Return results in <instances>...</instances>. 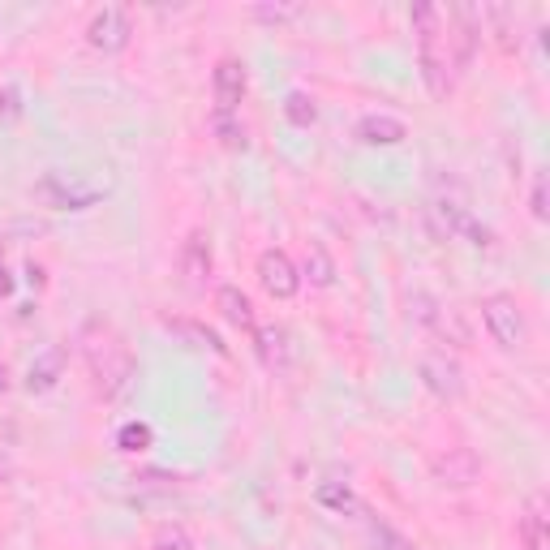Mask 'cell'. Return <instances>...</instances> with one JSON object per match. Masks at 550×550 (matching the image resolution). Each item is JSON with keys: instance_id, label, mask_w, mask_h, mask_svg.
<instances>
[{"instance_id": "6da1fadb", "label": "cell", "mask_w": 550, "mask_h": 550, "mask_svg": "<svg viewBox=\"0 0 550 550\" xmlns=\"http://www.w3.org/2000/svg\"><path fill=\"white\" fill-rule=\"evenodd\" d=\"M413 31H417V61L422 78L434 99H447L456 91L460 69L473 61L477 48V13L465 5H417L413 9Z\"/></svg>"}, {"instance_id": "7a4b0ae2", "label": "cell", "mask_w": 550, "mask_h": 550, "mask_svg": "<svg viewBox=\"0 0 550 550\" xmlns=\"http://www.w3.org/2000/svg\"><path fill=\"white\" fill-rule=\"evenodd\" d=\"M82 357H86V370H91V379H95V392L112 400V396H121L129 379H134V353H129V344L125 336L112 323H104V318H91V323L82 327Z\"/></svg>"}, {"instance_id": "3957f363", "label": "cell", "mask_w": 550, "mask_h": 550, "mask_svg": "<svg viewBox=\"0 0 550 550\" xmlns=\"http://www.w3.org/2000/svg\"><path fill=\"white\" fill-rule=\"evenodd\" d=\"M482 323H486L490 340H495L503 353L525 349L529 323H525V310H520L516 297H508V293H490V297L482 301Z\"/></svg>"}, {"instance_id": "277c9868", "label": "cell", "mask_w": 550, "mask_h": 550, "mask_svg": "<svg viewBox=\"0 0 550 550\" xmlns=\"http://www.w3.org/2000/svg\"><path fill=\"white\" fill-rule=\"evenodd\" d=\"M409 306H413V318L422 327H430L439 340H447V344H465L473 340L469 336V327H465V318H460V310H452V306H443V301H434L430 293H413L409 297Z\"/></svg>"}, {"instance_id": "5b68a950", "label": "cell", "mask_w": 550, "mask_h": 550, "mask_svg": "<svg viewBox=\"0 0 550 550\" xmlns=\"http://www.w3.org/2000/svg\"><path fill=\"white\" fill-rule=\"evenodd\" d=\"M211 91H215V112H220V117H233V112L241 108L245 91H250V74H245V65L237 61V56H224V61L215 65Z\"/></svg>"}, {"instance_id": "8992f818", "label": "cell", "mask_w": 550, "mask_h": 550, "mask_svg": "<svg viewBox=\"0 0 550 550\" xmlns=\"http://www.w3.org/2000/svg\"><path fill=\"white\" fill-rule=\"evenodd\" d=\"M417 374H422V383L439 400H460V396H465V370H460L447 353H422Z\"/></svg>"}, {"instance_id": "52a82bcc", "label": "cell", "mask_w": 550, "mask_h": 550, "mask_svg": "<svg viewBox=\"0 0 550 550\" xmlns=\"http://www.w3.org/2000/svg\"><path fill=\"white\" fill-rule=\"evenodd\" d=\"M258 284H263L275 301H293L301 288V275L284 250H263L258 254Z\"/></svg>"}, {"instance_id": "ba28073f", "label": "cell", "mask_w": 550, "mask_h": 550, "mask_svg": "<svg viewBox=\"0 0 550 550\" xmlns=\"http://www.w3.org/2000/svg\"><path fill=\"white\" fill-rule=\"evenodd\" d=\"M129 35H134V26H129V13L117 9V5H108V9H99L91 26H86V43L99 52H125L129 48Z\"/></svg>"}, {"instance_id": "9c48e42d", "label": "cell", "mask_w": 550, "mask_h": 550, "mask_svg": "<svg viewBox=\"0 0 550 550\" xmlns=\"http://www.w3.org/2000/svg\"><path fill=\"white\" fill-rule=\"evenodd\" d=\"M430 473L439 486H473L477 473H482V460H477L469 447H447V452H439L430 460Z\"/></svg>"}, {"instance_id": "30bf717a", "label": "cell", "mask_w": 550, "mask_h": 550, "mask_svg": "<svg viewBox=\"0 0 550 550\" xmlns=\"http://www.w3.org/2000/svg\"><path fill=\"white\" fill-rule=\"evenodd\" d=\"M357 142H366V147H400L404 138H409V129H404L400 117H387V112H366V117L357 121L353 129Z\"/></svg>"}, {"instance_id": "8fae6325", "label": "cell", "mask_w": 550, "mask_h": 550, "mask_svg": "<svg viewBox=\"0 0 550 550\" xmlns=\"http://www.w3.org/2000/svg\"><path fill=\"white\" fill-rule=\"evenodd\" d=\"M516 533L525 550H550V512H546V495H529L525 512L516 520Z\"/></svg>"}, {"instance_id": "7c38bea8", "label": "cell", "mask_w": 550, "mask_h": 550, "mask_svg": "<svg viewBox=\"0 0 550 550\" xmlns=\"http://www.w3.org/2000/svg\"><path fill=\"white\" fill-rule=\"evenodd\" d=\"M434 215H439V228L447 237L460 233V237H469L473 245H495V233H490L486 224H477L465 207H456V202H434Z\"/></svg>"}, {"instance_id": "4fadbf2b", "label": "cell", "mask_w": 550, "mask_h": 550, "mask_svg": "<svg viewBox=\"0 0 550 550\" xmlns=\"http://www.w3.org/2000/svg\"><path fill=\"white\" fill-rule=\"evenodd\" d=\"M215 310L224 314V323H233V327H241V331H254V327H258V318H254V301L245 297L237 284L215 288Z\"/></svg>"}, {"instance_id": "5bb4252c", "label": "cell", "mask_w": 550, "mask_h": 550, "mask_svg": "<svg viewBox=\"0 0 550 550\" xmlns=\"http://www.w3.org/2000/svg\"><path fill=\"white\" fill-rule=\"evenodd\" d=\"M181 275L194 288L211 275V237L207 233H190V237H185V245H181Z\"/></svg>"}, {"instance_id": "9a60e30c", "label": "cell", "mask_w": 550, "mask_h": 550, "mask_svg": "<svg viewBox=\"0 0 550 550\" xmlns=\"http://www.w3.org/2000/svg\"><path fill=\"white\" fill-rule=\"evenodd\" d=\"M254 349H258V357H263L267 370L288 366V331L280 323H258L254 327Z\"/></svg>"}, {"instance_id": "2e32d148", "label": "cell", "mask_w": 550, "mask_h": 550, "mask_svg": "<svg viewBox=\"0 0 550 550\" xmlns=\"http://www.w3.org/2000/svg\"><path fill=\"white\" fill-rule=\"evenodd\" d=\"M61 366H65V349H48L31 366V374H26V387H31V392H52V387L61 383Z\"/></svg>"}, {"instance_id": "e0dca14e", "label": "cell", "mask_w": 550, "mask_h": 550, "mask_svg": "<svg viewBox=\"0 0 550 550\" xmlns=\"http://www.w3.org/2000/svg\"><path fill=\"white\" fill-rule=\"evenodd\" d=\"M306 275L314 288H331L336 284V258L327 254L323 241H306Z\"/></svg>"}, {"instance_id": "ac0fdd59", "label": "cell", "mask_w": 550, "mask_h": 550, "mask_svg": "<svg viewBox=\"0 0 550 550\" xmlns=\"http://www.w3.org/2000/svg\"><path fill=\"white\" fill-rule=\"evenodd\" d=\"M314 499L318 503H323V508H331V512H361V503H357V495H353V490L349 486H344V482H323V486H318L314 490Z\"/></svg>"}, {"instance_id": "d6986e66", "label": "cell", "mask_w": 550, "mask_h": 550, "mask_svg": "<svg viewBox=\"0 0 550 550\" xmlns=\"http://www.w3.org/2000/svg\"><path fill=\"white\" fill-rule=\"evenodd\" d=\"M284 117L293 121L297 129H310V125L318 121V108H314V99H310L306 91H288V99H284Z\"/></svg>"}, {"instance_id": "ffe728a7", "label": "cell", "mask_w": 550, "mask_h": 550, "mask_svg": "<svg viewBox=\"0 0 550 550\" xmlns=\"http://www.w3.org/2000/svg\"><path fill=\"white\" fill-rule=\"evenodd\" d=\"M211 134L220 138V147H228V151H245V125L241 121H233V117H220V112H215L211 117Z\"/></svg>"}, {"instance_id": "44dd1931", "label": "cell", "mask_w": 550, "mask_h": 550, "mask_svg": "<svg viewBox=\"0 0 550 550\" xmlns=\"http://www.w3.org/2000/svg\"><path fill=\"white\" fill-rule=\"evenodd\" d=\"M151 443H155V430L147 422H125L117 430V447H121V452H147Z\"/></svg>"}, {"instance_id": "7402d4cb", "label": "cell", "mask_w": 550, "mask_h": 550, "mask_svg": "<svg viewBox=\"0 0 550 550\" xmlns=\"http://www.w3.org/2000/svg\"><path fill=\"white\" fill-rule=\"evenodd\" d=\"M529 211H533V220H538V224H550V177H546V172H538V177H533Z\"/></svg>"}, {"instance_id": "603a6c76", "label": "cell", "mask_w": 550, "mask_h": 550, "mask_svg": "<svg viewBox=\"0 0 550 550\" xmlns=\"http://www.w3.org/2000/svg\"><path fill=\"white\" fill-rule=\"evenodd\" d=\"M151 550H194V542H190V533H185V529H177V525H164V529L155 533Z\"/></svg>"}, {"instance_id": "cb8c5ba5", "label": "cell", "mask_w": 550, "mask_h": 550, "mask_svg": "<svg viewBox=\"0 0 550 550\" xmlns=\"http://www.w3.org/2000/svg\"><path fill=\"white\" fill-rule=\"evenodd\" d=\"M254 18L258 22H293V18H301V5H254Z\"/></svg>"}, {"instance_id": "d4e9b609", "label": "cell", "mask_w": 550, "mask_h": 550, "mask_svg": "<svg viewBox=\"0 0 550 550\" xmlns=\"http://www.w3.org/2000/svg\"><path fill=\"white\" fill-rule=\"evenodd\" d=\"M172 327H177V331H185V336H194L198 344H207V349H211V353H220V357H228V344H224L220 336H215V331H207V327H194V323H172Z\"/></svg>"}, {"instance_id": "484cf974", "label": "cell", "mask_w": 550, "mask_h": 550, "mask_svg": "<svg viewBox=\"0 0 550 550\" xmlns=\"http://www.w3.org/2000/svg\"><path fill=\"white\" fill-rule=\"evenodd\" d=\"M374 542H379V550H417L409 538H400L392 525H383V520H374Z\"/></svg>"}, {"instance_id": "4316f807", "label": "cell", "mask_w": 550, "mask_h": 550, "mask_svg": "<svg viewBox=\"0 0 550 550\" xmlns=\"http://www.w3.org/2000/svg\"><path fill=\"white\" fill-rule=\"evenodd\" d=\"M9 293H13V280H9V271L0 267V297H9Z\"/></svg>"}, {"instance_id": "83f0119b", "label": "cell", "mask_w": 550, "mask_h": 550, "mask_svg": "<svg viewBox=\"0 0 550 550\" xmlns=\"http://www.w3.org/2000/svg\"><path fill=\"white\" fill-rule=\"evenodd\" d=\"M9 473H13V460H9L5 452H0V482H5V477H9Z\"/></svg>"}, {"instance_id": "f1b7e54d", "label": "cell", "mask_w": 550, "mask_h": 550, "mask_svg": "<svg viewBox=\"0 0 550 550\" xmlns=\"http://www.w3.org/2000/svg\"><path fill=\"white\" fill-rule=\"evenodd\" d=\"M5 387H9V370L0 366V392H5Z\"/></svg>"}]
</instances>
